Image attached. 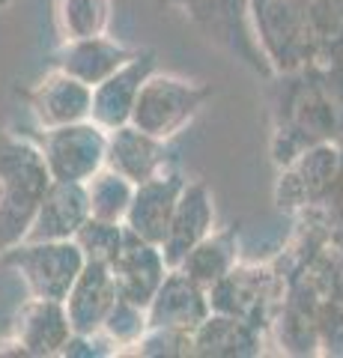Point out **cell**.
Listing matches in <instances>:
<instances>
[{"label":"cell","mask_w":343,"mask_h":358,"mask_svg":"<svg viewBox=\"0 0 343 358\" xmlns=\"http://www.w3.org/2000/svg\"><path fill=\"white\" fill-rule=\"evenodd\" d=\"M269 343V334L251 322L230 317V313L212 310L209 317L194 326L188 334V355L203 358H251L263 355V346Z\"/></svg>","instance_id":"obj_17"},{"label":"cell","mask_w":343,"mask_h":358,"mask_svg":"<svg viewBox=\"0 0 343 358\" xmlns=\"http://www.w3.org/2000/svg\"><path fill=\"white\" fill-rule=\"evenodd\" d=\"M251 15L275 72L343 60V0H251Z\"/></svg>","instance_id":"obj_3"},{"label":"cell","mask_w":343,"mask_h":358,"mask_svg":"<svg viewBox=\"0 0 343 358\" xmlns=\"http://www.w3.org/2000/svg\"><path fill=\"white\" fill-rule=\"evenodd\" d=\"M48 171L60 182H87L108 164V129L96 120L33 131Z\"/></svg>","instance_id":"obj_9"},{"label":"cell","mask_w":343,"mask_h":358,"mask_svg":"<svg viewBox=\"0 0 343 358\" xmlns=\"http://www.w3.org/2000/svg\"><path fill=\"white\" fill-rule=\"evenodd\" d=\"M269 117L275 167L314 143L343 138V60L275 72L269 78Z\"/></svg>","instance_id":"obj_2"},{"label":"cell","mask_w":343,"mask_h":358,"mask_svg":"<svg viewBox=\"0 0 343 358\" xmlns=\"http://www.w3.org/2000/svg\"><path fill=\"white\" fill-rule=\"evenodd\" d=\"M119 289L114 281L110 266L102 260H87L84 272L66 296V310H69L75 334H96L102 331L108 313L114 310Z\"/></svg>","instance_id":"obj_21"},{"label":"cell","mask_w":343,"mask_h":358,"mask_svg":"<svg viewBox=\"0 0 343 358\" xmlns=\"http://www.w3.org/2000/svg\"><path fill=\"white\" fill-rule=\"evenodd\" d=\"M90 218V194L87 182H60L54 179L39 212L33 218V227L24 242H48V239H75L78 230Z\"/></svg>","instance_id":"obj_20"},{"label":"cell","mask_w":343,"mask_h":358,"mask_svg":"<svg viewBox=\"0 0 343 358\" xmlns=\"http://www.w3.org/2000/svg\"><path fill=\"white\" fill-rule=\"evenodd\" d=\"M209 313H212L209 289L203 284H197L182 268H170L168 278L159 287L156 299L149 301L147 320H149V326L191 331L194 326H200Z\"/></svg>","instance_id":"obj_19"},{"label":"cell","mask_w":343,"mask_h":358,"mask_svg":"<svg viewBox=\"0 0 343 358\" xmlns=\"http://www.w3.org/2000/svg\"><path fill=\"white\" fill-rule=\"evenodd\" d=\"M284 296V275L278 257L263 263H236L224 278L209 287V305L218 313H230L269 334Z\"/></svg>","instance_id":"obj_7"},{"label":"cell","mask_w":343,"mask_h":358,"mask_svg":"<svg viewBox=\"0 0 343 358\" xmlns=\"http://www.w3.org/2000/svg\"><path fill=\"white\" fill-rule=\"evenodd\" d=\"M215 230V206H212V192L203 179H188L185 192L176 203V212L170 218V230L161 242L164 260L170 268H176L185 254L194 248L200 239H206Z\"/></svg>","instance_id":"obj_18"},{"label":"cell","mask_w":343,"mask_h":358,"mask_svg":"<svg viewBox=\"0 0 343 358\" xmlns=\"http://www.w3.org/2000/svg\"><path fill=\"white\" fill-rule=\"evenodd\" d=\"M108 167L140 185L147 179L176 167V159L168 141H159L126 122V126L108 131Z\"/></svg>","instance_id":"obj_16"},{"label":"cell","mask_w":343,"mask_h":358,"mask_svg":"<svg viewBox=\"0 0 343 358\" xmlns=\"http://www.w3.org/2000/svg\"><path fill=\"white\" fill-rule=\"evenodd\" d=\"M156 69H159L156 51L140 48L138 57H131L123 69H117L108 81L93 87V114H90V120H96L98 126L108 129V131L131 122V110H135L140 87Z\"/></svg>","instance_id":"obj_14"},{"label":"cell","mask_w":343,"mask_h":358,"mask_svg":"<svg viewBox=\"0 0 343 358\" xmlns=\"http://www.w3.org/2000/svg\"><path fill=\"white\" fill-rule=\"evenodd\" d=\"M236 263H239V227L236 224H230V227L212 230L206 239L197 242L176 268L188 272L197 284H203L209 289L218 278H224Z\"/></svg>","instance_id":"obj_22"},{"label":"cell","mask_w":343,"mask_h":358,"mask_svg":"<svg viewBox=\"0 0 343 358\" xmlns=\"http://www.w3.org/2000/svg\"><path fill=\"white\" fill-rule=\"evenodd\" d=\"M209 99H212V87L209 84L188 81V78L156 69L140 87L135 110H131V126L170 143L191 126Z\"/></svg>","instance_id":"obj_6"},{"label":"cell","mask_w":343,"mask_h":358,"mask_svg":"<svg viewBox=\"0 0 343 358\" xmlns=\"http://www.w3.org/2000/svg\"><path fill=\"white\" fill-rule=\"evenodd\" d=\"M87 194H90V215L105 221H123L129 215L131 197H135V182L123 173L110 171L105 164L93 179H87Z\"/></svg>","instance_id":"obj_25"},{"label":"cell","mask_w":343,"mask_h":358,"mask_svg":"<svg viewBox=\"0 0 343 358\" xmlns=\"http://www.w3.org/2000/svg\"><path fill=\"white\" fill-rule=\"evenodd\" d=\"M126 239V224L123 221H105V218H87V224L78 230L75 242L81 245L87 260H102L110 263Z\"/></svg>","instance_id":"obj_26"},{"label":"cell","mask_w":343,"mask_h":358,"mask_svg":"<svg viewBox=\"0 0 343 358\" xmlns=\"http://www.w3.org/2000/svg\"><path fill=\"white\" fill-rule=\"evenodd\" d=\"M18 96L30 108L39 129H60L90 120L93 114V87L54 66L33 87H18Z\"/></svg>","instance_id":"obj_10"},{"label":"cell","mask_w":343,"mask_h":358,"mask_svg":"<svg viewBox=\"0 0 343 358\" xmlns=\"http://www.w3.org/2000/svg\"><path fill=\"white\" fill-rule=\"evenodd\" d=\"M108 266H110V272H114L119 296L135 301L140 308H149V301L156 299L161 281L170 272L161 245L140 239L138 233H131L129 227H126V239L119 245L117 257Z\"/></svg>","instance_id":"obj_12"},{"label":"cell","mask_w":343,"mask_h":358,"mask_svg":"<svg viewBox=\"0 0 343 358\" xmlns=\"http://www.w3.org/2000/svg\"><path fill=\"white\" fill-rule=\"evenodd\" d=\"M138 51L140 48H129V45L117 42L114 36L102 33V36L60 42L48 63L54 66V69L69 72L72 78H78V81H84V84L98 87L117 69H123L131 57H138Z\"/></svg>","instance_id":"obj_15"},{"label":"cell","mask_w":343,"mask_h":358,"mask_svg":"<svg viewBox=\"0 0 343 358\" xmlns=\"http://www.w3.org/2000/svg\"><path fill=\"white\" fill-rule=\"evenodd\" d=\"M295 227L305 233L326 239L328 245L343 251V167L340 173L331 179V185L319 194L305 212L295 215Z\"/></svg>","instance_id":"obj_24"},{"label":"cell","mask_w":343,"mask_h":358,"mask_svg":"<svg viewBox=\"0 0 343 358\" xmlns=\"http://www.w3.org/2000/svg\"><path fill=\"white\" fill-rule=\"evenodd\" d=\"M114 0H54V30L60 42L102 36L110 27Z\"/></svg>","instance_id":"obj_23"},{"label":"cell","mask_w":343,"mask_h":358,"mask_svg":"<svg viewBox=\"0 0 343 358\" xmlns=\"http://www.w3.org/2000/svg\"><path fill=\"white\" fill-rule=\"evenodd\" d=\"M278 266L284 296L269 341L284 355H343V251L295 227Z\"/></svg>","instance_id":"obj_1"},{"label":"cell","mask_w":343,"mask_h":358,"mask_svg":"<svg viewBox=\"0 0 343 358\" xmlns=\"http://www.w3.org/2000/svg\"><path fill=\"white\" fill-rule=\"evenodd\" d=\"M51 182L36 138L0 129V254L27 239Z\"/></svg>","instance_id":"obj_4"},{"label":"cell","mask_w":343,"mask_h":358,"mask_svg":"<svg viewBox=\"0 0 343 358\" xmlns=\"http://www.w3.org/2000/svg\"><path fill=\"white\" fill-rule=\"evenodd\" d=\"M0 266L13 268L24 281L27 296L66 301L69 289L87 266V254L75 239L18 242L15 248L0 254Z\"/></svg>","instance_id":"obj_8"},{"label":"cell","mask_w":343,"mask_h":358,"mask_svg":"<svg viewBox=\"0 0 343 358\" xmlns=\"http://www.w3.org/2000/svg\"><path fill=\"white\" fill-rule=\"evenodd\" d=\"M75 334L66 301L36 299L27 296V301L18 308L9 338L18 343L21 358H54L63 352Z\"/></svg>","instance_id":"obj_11"},{"label":"cell","mask_w":343,"mask_h":358,"mask_svg":"<svg viewBox=\"0 0 343 358\" xmlns=\"http://www.w3.org/2000/svg\"><path fill=\"white\" fill-rule=\"evenodd\" d=\"M185 182L188 179L182 176L180 167H170V171L135 185V197H131V206L126 215V227L131 233H138L140 239L161 245L170 230V218H173L182 192H185Z\"/></svg>","instance_id":"obj_13"},{"label":"cell","mask_w":343,"mask_h":358,"mask_svg":"<svg viewBox=\"0 0 343 358\" xmlns=\"http://www.w3.org/2000/svg\"><path fill=\"white\" fill-rule=\"evenodd\" d=\"M159 3L188 21L206 42L218 45L233 60L248 66L254 75L265 81L275 75L254 30L251 0H159Z\"/></svg>","instance_id":"obj_5"}]
</instances>
